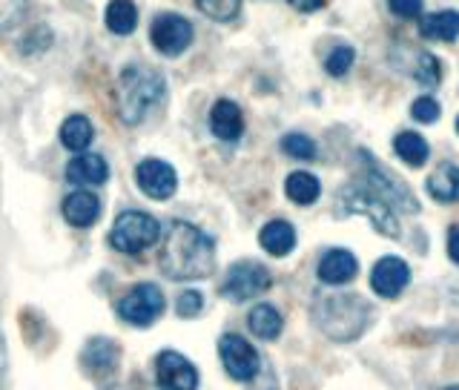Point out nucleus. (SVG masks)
I'll return each mask as SVG.
<instances>
[{
    "instance_id": "9d476101",
    "label": "nucleus",
    "mask_w": 459,
    "mask_h": 390,
    "mask_svg": "<svg viewBox=\"0 0 459 390\" xmlns=\"http://www.w3.org/2000/svg\"><path fill=\"white\" fill-rule=\"evenodd\" d=\"M135 184L147 198L167 201L179 190V172H175L172 164L161 158H144L135 167Z\"/></svg>"
},
{
    "instance_id": "72a5a7b5",
    "label": "nucleus",
    "mask_w": 459,
    "mask_h": 390,
    "mask_svg": "<svg viewBox=\"0 0 459 390\" xmlns=\"http://www.w3.org/2000/svg\"><path fill=\"white\" fill-rule=\"evenodd\" d=\"M387 9H391L396 18L414 20L422 15V0H387Z\"/></svg>"
},
{
    "instance_id": "473e14b6",
    "label": "nucleus",
    "mask_w": 459,
    "mask_h": 390,
    "mask_svg": "<svg viewBox=\"0 0 459 390\" xmlns=\"http://www.w3.org/2000/svg\"><path fill=\"white\" fill-rule=\"evenodd\" d=\"M204 310V293L198 290H184L179 299H175V313L181 318H193Z\"/></svg>"
},
{
    "instance_id": "cd10ccee",
    "label": "nucleus",
    "mask_w": 459,
    "mask_h": 390,
    "mask_svg": "<svg viewBox=\"0 0 459 390\" xmlns=\"http://www.w3.org/2000/svg\"><path fill=\"white\" fill-rule=\"evenodd\" d=\"M195 6L202 9L207 18H213V20H218V23H225V20L239 18V11H241V0H195Z\"/></svg>"
},
{
    "instance_id": "dca6fc26",
    "label": "nucleus",
    "mask_w": 459,
    "mask_h": 390,
    "mask_svg": "<svg viewBox=\"0 0 459 390\" xmlns=\"http://www.w3.org/2000/svg\"><path fill=\"white\" fill-rule=\"evenodd\" d=\"M210 133H213L218 141H225V144H235V141L244 135L241 106L230 98L216 101L213 110H210Z\"/></svg>"
},
{
    "instance_id": "6e6552de",
    "label": "nucleus",
    "mask_w": 459,
    "mask_h": 390,
    "mask_svg": "<svg viewBox=\"0 0 459 390\" xmlns=\"http://www.w3.org/2000/svg\"><path fill=\"white\" fill-rule=\"evenodd\" d=\"M218 359L225 364L227 376L235 382H250L256 379V373L262 371L258 350L239 333H225L218 339Z\"/></svg>"
},
{
    "instance_id": "ea45409f",
    "label": "nucleus",
    "mask_w": 459,
    "mask_h": 390,
    "mask_svg": "<svg viewBox=\"0 0 459 390\" xmlns=\"http://www.w3.org/2000/svg\"><path fill=\"white\" fill-rule=\"evenodd\" d=\"M456 133H459V115H456Z\"/></svg>"
},
{
    "instance_id": "aec40b11",
    "label": "nucleus",
    "mask_w": 459,
    "mask_h": 390,
    "mask_svg": "<svg viewBox=\"0 0 459 390\" xmlns=\"http://www.w3.org/2000/svg\"><path fill=\"white\" fill-rule=\"evenodd\" d=\"M428 195L440 204H456L459 201V167L456 164H440L428 179Z\"/></svg>"
},
{
    "instance_id": "4468645a",
    "label": "nucleus",
    "mask_w": 459,
    "mask_h": 390,
    "mask_svg": "<svg viewBox=\"0 0 459 390\" xmlns=\"http://www.w3.org/2000/svg\"><path fill=\"white\" fill-rule=\"evenodd\" d=\"M408 281H410V270L402 258L396 256L379 258L371 270V287L376 295H382V299H396V295L408 287Z\"/></svg>"
},
{
    "instance_id": "f3484780",
    "label": "nucleus",
    "mask_w": 459,
    "mask_h": 390,
    "mask_svg": "<svg viewBox=\"0 0 459 390\" xmlns=\"http://www.w3.org/2000/svg\"><path fill=\"white\" fill-rule=\"evenodd\" d=\"M359 273V262L356 256L345 247H336V250H327L319 262V281L331 287H339V285H348Z\"/></svg>"
},
{
    "instance_id": "f8f14e48",
    "label": "nucleus",
    "mask_w": 459,
    "mask_h": 390,
    "mask_svg": "<svg viewBox=\"0 0 459 390\" xmlns=\"http://www.w3.org/2000/svg\"><path fill=\"white\" fill-rule=\"evenodd\" d=\"M118 362H121V348H118L115 339L96 336L87 341L84 353H80V364L92 379H110L118 371Z\"/></svg>"
},
{
    "instance_id": "b1692460",
    "label": "nucleus",
    "mask_w": 459,
    "mask_h": 390,
    "mask_svg": "<svg viewBox=\"0 0 459 390\" xmlns=\"http://www.w3.org/2000/svg\"><path fill=\"white\" fill-rule=\"evenodd\" d=\"M285 193H287V198L293 201V204L310 207V204H316V201H319V195H322V184H319V179H316L313 172L296 170V172L287 175Z\"/></svg>"
},
{
    "instance_id": "bb28decb",
    "label": "nucleus",
    "mask_w": 459,
    "mask_h": 390,
    "mask_svg": "<svg viewBox=\"0 0 459 390\" xmlns=\"http://www.w3.org/2000/svg\"><path fill=\"white\" fill-rule=\"evenodd\" d=\"M281 152L290 158H296V161H313L319 149H316L313 138L302 135V133H287L285 138H281Z\"/></svg>"
},
{
    "instance_id": "2eb2a0df",
    "label": "nucleus",
    "mask_w": 459,
    "mask_h": 390,
    "mask_svg": "<svg viewBox=\"0 0 459 390\" xmlns=\"http://www.w3.org/2000/svg\"><path fill=\"white\" fill-rule=\"evenodd\" d=\"M110 179V164L103 161L96 152H80L73 161L66 164V181L75 184L78 190H87V187H101Z\"/></svg>"
},
{
    "instance_id": "393cba45",
    "label": "nucleus",
    "mask_w": 459,
    "mask_h": 390,
    "mask_svg": "<svg viewBox=\"0 0 459 390\" xmlns=\"http://www.w3.org/2000/svg\"><path fill=\"white\" fill-rule=\"evenodd\" d=\"M103 23L112 34H133L138 27V6L133 0H110L103 11Z\"/></svg>"
},
{
    "instance_id": "4be33fe9",
    "label": "nucleus",
    "mask_w": 459,
    "mask_h": 390,
    "mask_svg": "<svg viewBox=\"0 0 459 390\" xmlns=\"http://www.w3.org/2000/svg\"><path fill=\"white\" fill-rule=\"evenodd\" d=\"M419 34L428 41H445V43L456 41L459 38V11L445 9V11H433V15L422 18Z\"/></svg>"
},
{
    "instance_id": "f257e3e1",
    "label": "nucleus",
    "mask_w": 459,
    "mask_h": 390,
    "mask_svg": "<svg viewBox=\"0 0 459 390\" xmlns=\"http://www.w3.org/2000/svg\"><path fill=\"white\" fill-rule=\"evenodd\" d=\"M161 273L172 281H202L216 267L213 235L190 221H172L161 244Z\"/></svg>"
},
{
    "instance_id": "2f4dec72",
    "label": "nucleus",
    "mask_w": 459,
    "mask_h": 390,
    "mask_svg": "<svg viewBox=\"0 0 459 390\" xmlns=\"http://www.w3.org/2000/svg\"><path fill=\"white\" fill-rule=\"evenodd\" d=\"M414 75H417V80H422V84H428V87L440 84L442 80V61L437 55H422Z\"/></svg>"
},
{
    "instance_id": "c756f323",
    "label": "nucleus",
    "mask_w": 459,
    "mask_h": 390,
    "mask_svg": "<svg viewBox=\"0 0 459 390\" xmlns=\"http://www.w3.org/2000/svg\"><path fill=\"white\" fill-rule=\"evenodd\" d=\"M29 0H0V32L18 27V23L27 18Z\"/></svg>"
},
{
    "instance_id": "20e7f679",
    "label": "nucleus",
    "mask_w": 459,
    "mask_h": 390,
    "mask_svg": "<svg viewBox=\"0 0 459 390\" xmlns=\"http://www.w3.org/2000/svg\"><path fill=\"white\" fill-rule=\"evenodd\" d=\"M336 204L342 216H368L371 224L382 235H391V239H399V218H396V210L387 204V201L368 187L362 179L359 181H350L348 187H342L336 195Z\"/></svg>"
},
{
    "instance_id": "423d86ee",
    "label": "nucleus",
    "mask_w": 459,
    "mask_h": 390,
    "mask_svg": "<svg viewBox=\"0 0 459 390\" xmlns=\"http://www.w3.org/2000/svg\"><path fill=\"white\" fill-rule=\"evenodd\" d=\"M164 307V290L158 285H152V281H141V285L129 287L124 293V299L118 302V316H121V322L133 325V327H149L156 325Z\"/></svg>"
},
{
    "instance_id": "c9c22d12",
    "label": "nucleus",
    "mask_w": 459,
    "mask_h": 390,
    "mask_svg": "<svg viewBox=\"0 0 459 390\" xmlns=\"http://www.w3.org/2000/svg\"><path fill=\"white\" fill-rule=\"evenodd\" d=\"M6 368H9V356H6V339H4V327H0V390L6 382Z\"/></svg>"
},
{
    "instance_id": "a878e982",
    "label": "nucleus",
    "mask_w": 459,
    "mask_h": 390,
    "mask_svg": "<svg viewBox=\"0 0 459 390\" xmlns=\"http://www.w3.org/2000/svg\"><path fill=\"white\" fill-rule=\"evenodd\" d=\"M394 149H396V156L408 164V167H422V164H425L428 156H431L428 141L422 138L419 133H399L394 138Z\"/></svg>"
},
{
    "instance_id": "c85d7f7f",
    "label": "nucleus",
    "mask_w": 459,
    "mask_h": 390,
    "mask_svg": "<svg viewBox=\"0 0 459 390\" xmlns=\"http://www.w3.org/2000/svg\"><path fill=\"white\" fill-rule=\"evenodd\" d=\"M353 61H356V50L348 46V43H342V46H336L331 55H327L325 69H327V75L342 78V75H348V69L353 66Z\"/></svg>"
},
{
    "instance_id": "58836bf2",
    "label": "nucleus",
    "mask_w": 459,
    "mask_h": 390,
    "mask_svg": "<svg viewBox=\"0 0 459 390\" xmlns=\"http://www.w3.org/2000/svg\"><path fill=\"white\" fill-rule=\"evenodd\" d=\"M445 390H459V385H451V387H445Z\"/></svg>"
},
{
    "instance_id": "1a4fd4ad",
    "label": "nucleus",
    "mask_w": 459,
    "mask_h": 390,
    "mask_svg": "<svg viewBox=\"0 0 459 390\" xmlns=\"http://www.w3.org/2000/svg\"><path fill=\"white\" fill-rule=\"evenodd\" d=\"M193 34H195L193 23L184 15H175V11H161L149 27V41L164 57L184 55L187 46L193 43Z\"/></svg>"
},
{
    "instance_id": "4c0bfd02",
    "label": "nucleus",
    "mask_w": 459,
    "mask_h": 390,
    "mask_svg": "<svg viewBox=\"0 0 459 390\" xmlns=\"http://www.w3.org/2000/svg\"><path fill=\"white\" fill-rule=\"evenodd\" d=\"M299 11H319L325 6V0H290Z\"/></svg>"
},
{
    "instance_id": "0eeeda50",
    "label": "nucleus",
    "mask_w": 459,
    "mask_h": 390,
    "mask_svg": "<svg viewBox=\"0 0 459 390\" xmlns=\"http://www.w3.org/2000/svg\"><path fill=\"white\" fill-rule=\"evenodd\" d=\"M270 287H273L270 270L264 264L253 262V258H241V262H235L227 270L218 293L230 302H247V299H256V295H264Z\"/></svg>"
},
{
    "instance_id": "39448f33",
    "label": "nucleus",
    "mask_w": 459,
    "mask_h": 390,
    "mask_svg": "<svg viewBox=\"0 0 459 390\" xmlns=\"http://www.w3.org/2000/svg\"><path fill=\"white\" fill-rule=\"evenodd\" d=\"M161 239V224L144 210H124L110 230V247L124 256H141Z\"/></svg>"
},
{
    "instance_id": "f03ea898",
    "label": "nucleus",
    "mask_w": 459,
    "mask_h": 390,
    "mask_svg": "<svg viewBox=\"0 0 459 390\" xmlns=\"http://www.w3.org/2000/svg\"><path fill=\"white\" fill-rule=\"evenodd\" d=\"M167 96V80L149 66H124L118 78V115L121 121L135 126L147 121Z\"/></svg>"
},
{
    "instance_id": "9b49d317",
    "label": "nucleus",
    "mask_w": 459,
    "mask_h": 390,
    "mask_svg": "<svg viewBox=\"0 0 459 390\" xmlns=\"http://www.w3.org/2000/svg\"><path fill=\"white\" fill-rule=\"evenodd\" d=\"M156 382L164 390H198L195 364L179 350H161L156 356Z\"/></svg>"
},
{
    "instance_id": "5701e85b",
    "label": "nucleus",
    "mask_w": 459,
    "mask_h": 390,
    "mask_svg": "<svg viewBox=\"0 0 459 390\" xmlns=\"http://www.w3.org/2000/svg\"><path fill=\"white\" fill-rule=\"evenodd\" d=\"M92 138H96V126L87 115H69L66 121L61 124V144L69 149V152H87Z\"/></svg>"
},
{
    "instance_id": "7ed1b4c3",
    "label": "nucleus",
    "mask_w": 459,
    "mask_h": 390,
    "mask_svg": "<svg viewBox=\"0 0 459 390\" xmlns=\"http://www.w3.org/2000/svg\"><path fill=\"white\" fill-rule=\"evenodd\" d=\"M316 327L333 341L359 339L371 325V307L362 302V295H325L313 307Z\"/></svg>"
},
{
    "instance_id": "6ab92c4d",
    "label": "nucleus",
    "mask_w": 459,
    "mask_h": 390,
    "mask_svg": "<svg viewBox=\"0 0 459 390\" xmlns=\"http://www.w3.org/2000/svg\"><path fill=\"white\" fill-rule=\"evenodd\" d=\"M258 244H262V250H267L270 256L285 258L293 253V247H296V227L285 218L267 221L262 233H258Z\"/></svg>"
},
{
    "instance_id": "7c9ffc66",
    "label": "nucleus",
    "mask_w": 459,
    "mask_h": 390,
    "mask_svg": "<svg viewBox=\"0 0 459 390\" xmlns=\"http://www.w3.org/2000/svg\"><path fill=\"white\" fill-rule=\"evenodd\" d=\"M440 112H442V106L437 103V98H431V96H422L410 103V115H414L419 124H437Z\"/></svg>"
},
{
    "instance_id": "412c9836",
    "label": "nucleus",
    "mask_w": 459,
    "mask_h": 390,
    "mask_svg": "<svg viewBox=\"0 0 459 390\" xmlns=\"http://www.w3.org/2000/svg\"><path fill=\"white\" fill-rule=\"evenodd\" d=\"M247 327H250V333L262 341H273L281 336V330H285V318L276 310L273 304H256L250 316H247Z\"/></svg>"
},
{
    "instance_id": "a211bd4d",
    "label": "nucleus",
    "mask_w": 459,
    "mask_h": 390,
    "mask_svg": "<svg viewBox=\"0 0 459 390\" xmlns=\"http://www.w3.org/2000/svg\"><path fill=\"white\" fill-rule=\"evenodd\" d=\"M61 212H64L66 224L87 230L101 218V198L96 193H89V190H73L64 198Z\"/></svg>"
},
{
    "instance_id": "f704fd0d",
    "label": "nucleus",
    "mask_w": 459,
    "mask_h": 390,
    "mask_svg": "<svg viewBox=\"0 0 459 390\" xmlns=\"http://www.w3.org/2000/svg\"><path fill=\"white\" fill-rule=\"evenodd\" d=\"M250 390H279V379H276V373L264 368L262 364V371L256 373V379H250Z\"/></svg>"
},
{
    "instance_id": "ddd939ff",
    "label": "nucleus",
    "mask_w": 459,
    "mask_h": 390,
    "mask_svg": "<svg viewBox=\"0 0 459 390\" xmlns=\"http://www.w3.org/2000/svg\"><path fill=\"white\" fill-rule=\"evenodd\" d=\"M362 156H364V152H362ZM364 158H368V172H364V179H362L364 184L373 187V190L379 193L394 210H396V207H399V210H408V212H417V210H419L417 198L410 195V190H408V187H405L402 181H396L394 175H387L382 167H376L371 156H364Z\"/></svg>"
},
{
    "instance_id": "e433bc0d",
    "label": "nucleus",
    "mask_w": 459,
    "mask_h": 390,
    "mask_svg": "<svg viewBox=\"0 0 459 390\" xmlns=\"http://www.w3.org/2000/svg\"><path fill=\"white\" fill-rule=\"evenodd\" d=\"M448 256H451L454 264H459V227H454L448 233Z\"/></svg>"
}]
</instances>
